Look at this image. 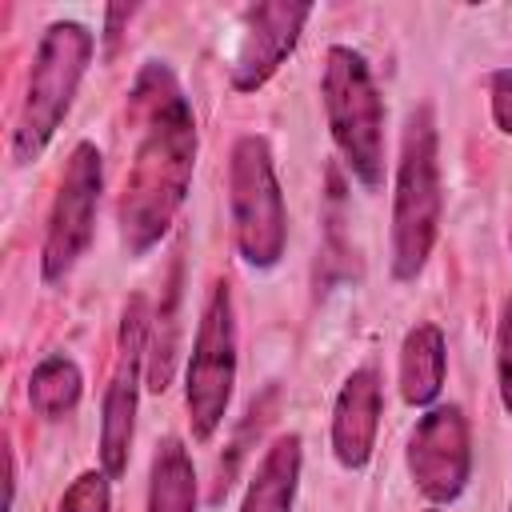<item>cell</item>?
Instances as JSON below:
<instances>
[{"mask_svg": "<svg viewBox=\"0 0 512 512\" xmlns=\"http://www.w3.org/2000/svg\"><path fill=\"white\" fill-rule=\"evenodd\" d=\"M492 116L504 132H512V72H492Z\"/></svg>", "mask_w": 512, "mask_h": 512, "instance_id": "18", "label": "cell"}, {"mask_svg": "<svg viewBox=\"0 0 512 512\" xmlns=\"http://www.w3.org/2000/svg\"><path fill=\"white\" fill-rule=\"evenodd\" d=\"M28 400L44 420H60L76 408L80 400V368L68 356H48L32 368L28 380Z\"/></svg>", "mask_w": 512, "mask_h": 512, "instance_id": "15", "label": "cell"}, {"mask_svg": "<svg viewBox=\"0 0 512 512\" xmlns=\"http://www.w3.org/2000/svg\"><path fill=\"white\" fill-rule=\"evenodd\" d=\"M296 480H300V436H280L264 452L240 512H292L296 500Z\"/></svg>", "mask_w": 512, "mask_h": 512, "instance_id": "12", "label": "cell"}, {"mask_svg": "<svg viewBox=\"0 0 512 512\" xmlns=\"http://www.w3.org/2000/svg\"><path fill=\"white\" fill-rule=\"evenodd\" d=\"M444 384V336L432 324H416L400 348V392L408 404H432Z\"/></svg>", "mask_w": 512, "mask_h": 512, "instance_id": "13", "label": "cell"}, {"mask_svg": "<svg viewBox=\"0 0 512 512\" xmlns=\"http://www.w3.org/2000/svg\"><path fill=\"white\" fill-rule=\"evenodd\" d=\"M496 372H500V400L512 412V300L500 312V332H496Z\"/></svg>", "mask_w": 512, "mask_h": 512, "instance_id": "17", "label": "cell"}, {"mask_svg": "<svg viewBox=\"0 0 512 512\" xmlns=\"http://www.w3.org/2000/svg\"><path fill=\"white\" fill-rule=\"evenodd\" d=\"M468 468H472V452H468V424L460 408L452 404L432 408L408 440V472L416 488L436 504L456 500L468 480Z\"/></svg>", "mask_w": 512, "mask_h": 512, "instance_id": "9", "label": "cell"}, {"mask_svg": "<svg viewBox=\"0 0 512 512\" xmlns=\"http://www.w3.org/2000/svg\"><path fill=\"white\" fill-rule=\"evenodd\" d=\"M228 204H232V232L240 256L256 268H272L284 252L288 224H284V196L272 172V152L260 136H240L232 148Z\"/></svg>", "mask_w": 512, "mask_h": 512, "instance_id": "5", "label": "cell"}, {"mask_svg": "<svg viewBox=\"0 0 512 512\" xmlns=\"http://www.w3.org/2000/svg\"><path fill=\"white\" fill-rule=\"evenodd\" d=\"M308 12H312L308 4H288V0H268V4L248 8L244 32L232 56V84L244 92L260 88L296 48Z\"/></svg>", "mask_w": 512, "mask_h": 512, "instance_id": "10", "label": "cell"}, {"mask_svg": "<svg viewBox=\"0 0 512 512\" xmlns=\"http://www.w3.org/2000/svg\"><path fill=\"white\" fill-rule=\"evenodd\" d=\"M376 428H380V380L372 368H356L344 380L336 396V412H332L336 460L344 468H364L376 444Z\"/></svg>", "mask_w": 512, "mask_h": 512, "instance_id": "11", "label": "cell"}, {"mask_svg": "<svg viewBox=\"0 0 512 512\" xmlns=\"http://www.w3.org/2000/svg\"><path fill=\"white\" fill-rule=\"evenodd\" d=\"M144 364V300L132 296L124 308L120 324V348H116V368L104 392V424H100V460L104 476H120L128 468V448H132V428H136V380Z\"/></svg>", "mask_w": 512, "mask_h": 512, "instance_id": "8", "label": "cell"}, {"mask_svg": "<svg viewBox=\"0 0 512 512\" xmlns=\"http://www.w3.org/2000/svg\"><path fill=\"white\" fill-rule=\"evenodd\" d=\"M128 108L140 124V140L120 196V232L124 248L140 256L168 232L176 208L188 196L196 164V120L164 64L140 68Z\"/></svg>", "mask_w": 512, "mask_h": 512, "instance_id": "1", "label": "cell"}, {"mask_svg": "<svg viewBox=\"0 0 512 512\" xmlns=\"http://www.w3.org/2000/svg\"><path fill=\"white\" fill-rule=\"evenodd\" d=\"M56 512H108V476L100 472L76 476Z\"/></svg>", "mask_w": 512, "mask_h": 512, "instance_id": "16", "label": "cell"}, {"mask_svg": "<svg viewBox=\"0 0 512 512\" xmlns=\"http://www.w3.org/2000/svg\"><path fill=\"white\" fill-rule=\"evenodd\" d=\"M104 184V164L96 144H76L64 168V180L56 188V204L48 216V236H44V280L56 284L64 280L76 260L84 256L96 224V200Z\"/></svg>", "mask_w": 512, "mask_h": 512, "instance_id": "7", "label": "cell"}, {"mask_svg": "<svg viewBox=\"0 0 512 512\" xmlns=\"http://www.w3.org/2000/svg\"><path fill=\"white\" fill-rule=\"evenodd\" d=\"M148 512H196V472L180 440H164L152 460Z\"/></svg>", "mask_w": 512, "mask_h": 512, "instance_id": "14", "label": "cell"}, {"mask_svg": "<svg viewBox=\"0 0 512 512\" xmlns=\"http://www.w3.org/2000/svg\"><path fill=\"white\" fill-rule=\"evenodd\" d=\"M232 384H236L232 296H228V284H216L208 304H204L192 360H188V420H192L196 440H208L224 424Z\"/></svg>", "mask_w": 512, "mask_h": 512, "instance_id": "6", "label": "cell"}, {"mask_svg": "<svg viewBox=\"0 0 512 512\" xmlns=\"http://www.w3.org/2000/svg\"><path fill=\"white\" fill-rule=\"evenodd\" d=\"M324 108L336 148L344 152L348 168L376 188L384 172V108L372 84V72L360 52L332 48L324 64Z\"/></svg>", "mask_w": 512, "mask_h": 512, "instance_id": "4", "label": "cell"}, {"mask_svg": "<svg viewBox=\"0 0 512 512\" xmlns=\"http://www.w3.org/2000/svg\"><path fill=\"white\" fill-rule=\"evenodd\" d=\"M440 224V168H436V124L428 108H416L404 128L392 208V272L412 280L436 240Z\"/></svg>", "mask_w": 512, "mask_h": 512, "instance_id": "3", "label": "cell"}, {"mask_svg": "<svg viewBox=\"0 0 512 512\" xmlns=\"http://www.w3.org/2000/svg\"><path fill=\"white\" fill-rule=\"evenodd\" d=\"M88 56H92V32L84 24L60 20L44 32L36 60H32V72H28L16 132H12L16 164H28L44 152V144L52 140V132L60 128V120L72 108V96H76V84L88 68Z\"/></svg>", "mask_w": 512, "mask_h": 512, "instance_id": "2", "label": "cell"}]
</instances>
